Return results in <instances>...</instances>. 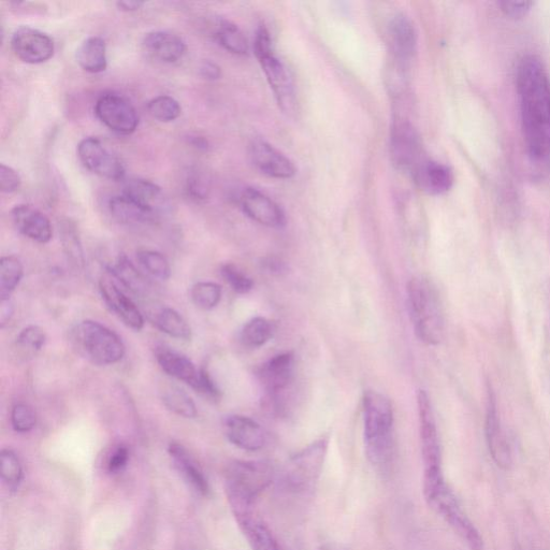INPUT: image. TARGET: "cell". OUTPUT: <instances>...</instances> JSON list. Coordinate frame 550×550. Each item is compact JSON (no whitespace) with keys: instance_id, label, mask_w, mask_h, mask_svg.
I'll use <instances>...</instances> for the list:
<instances>
[{"instance_id":"6da1fadb","label":"cell","mask_w":550,"mask_h":550,"mask_svg":"<svg viewBox=\"0 0 550 550\" xmlns=\"http://www.w3.org/2000/svg\"><path fill=\"white\" fill-rule=\"evenodd\" d=\"M516 88L528 153L541 161L550 155V80L538 56L528 54L519 61Z\"/></svg>"},{"instance_id":"7a4b0ae2","label":"cell","mask_w":550,"mask_h":550,"mask_svg":"<svg viewBox=\"0 0 550 550\" xmlns=\"http://www.w3.org/2000/svg\"><path fill=\"white\" fill-rule=\"evenodd\" d=\"M364 409L368 458L373 465L383 467L393 453V404L384 395L368 390L364 397Z\"/></svg>"},{"instance_id":"3957f363","label":"cell","mask_w":550,"mask_h":550,"mask_svg":"<svg viewBox=\"0 0 550 550\" xmlns=\"http://www.w3.org/2000/svg\"><path fill=\"white\" fill-rule=\"evenodd\" d=\"M408 303L416 336L428 345L440 344L445 322L436 287L427 279H412L408 284Z\"/></svg>"},{"instance_id":"277c9868","label":"cell","mask_w":550,"mask_h":550,"mask_svg":"<svg viewBox=\"0 0 550 550\" xmlns=\"http://www.w3.org/2000/svg\"><path fill=\"white\" fill-rule=\"evenodd\" d=\"M273 480L266 462L236 461L226 471L228 499L237 517L252 513L253 504Z\"/></svg>"},{"instance_id":"5b68a950","label":"cell","mask_w":550,"mask_h":550,"mask_svg":"<svg viewBox=\"0 0 550 550\" xmlns=\"http://www.w3.org/2000/svg\"><path fill=\"white\" fill-rule=\"evenodd\" d=\"M70 343L84 358L97 366L120 363L126 353L122 338L103 324L83 321L70 330Z\"/></svg>"},{"instance_id":"8992f818","label":"cell","mask_w":550,"mask_h":550,"mask_svg":"<svg viewBox=\"0 0 550 550\" xmlns=\"http://www.w3.org/2000/svg\"><path fill=\"white\" fill-rule=\"evenodd\" d=\"M424 492L431 509L450 525L471 550H484L480 532L461 509L453 491L446 485L443 475L424 479Z\"/></svg>"},{"instance_id":"52a82bcc","label":"cell","mask_w":550,"mask_h":550,"mask_svg":"<svg viewBox=\"0 0 550 550\" xmlns=\"http://www.w3.org/2000/svg\"><path fill=\"white\" fill-rule=\"evenodd\" d=\"M327 450L328 441L322 439L296 454L283 472L285 486L295 492L312 489L322 473Z\"/></svg>"},{"instance_id":"ba28073f","label":"cell","mask_w":550,"mask_h":550,"mask_svg":"<svg viewBox=\"0 0 550 550\" xmlns=\"http://www.w3.org/2000/svg\"><path fill=\"white\" fill-rule=\"evenodd\" d=\"M390 157L399 170L410 172L412 176L426 159L417 129L401 117L394 120L390 129Z\"/></svg>"},{"instance_id":"9c48e42d","label":"cell","mask_w":550,"mask_h":550,"mask_svg":"<svg viewBox=\"0 0 550 550\" xmlns=\"http://www.w3.org/2000/svg\"><path fill=\"white\" fill-rule=\"evenodd\" d=\"M94 111L97 119L115 134L132 135L138 128L139 117L135 107L121 95H101Z\"/></svg>"},{"instance_id":"30bf717a","label":"cell","mask_w":550,"mask_h":550,"mask_svg":"<svg viewBox=\"0 0 550 550\" xmlns=\"http://www.w3.org/2000/svg\"><path fill=\"white\" fill-rule=\"evenodd\" d=\"M419 424H421L422 455L424 473L442 471V453L439 432L432 404L425 390L417 395Z\"/></svg>"},{"instance_id":"8fae6325","label":"cell","mask_w":550,"mask_h":550,"mask_svg":"<svg viewBox=\"0 0 550 550\" xmlns=\"http://www.w3.org/2000/svg\"><path fill=\"white\" fill-rule=\"evenodd\" d=\"M78 156L86 169L111 181H123L126 170L118 156L111 153L97 138H85L78 146Z\"/></svg>"},{"instance_id":"7c38bea8","label":"cell","mask_w":550,"mask_h":550,"mask_svg":"<svg viewBox=\"0 0 550 550\" xmlns=\"http://www.w3.org/2000/svg\"><path fill=\"white\" fill-rule=\"evenodd\" d=\"M387 37L394 66L407 71L417 51L416 28L407 14L398 12L390 18Z\"/></svg>"},{"instance_id":"4fadbf2b","label":"cell","mask_w":550,"mask_h":550,"mask_svg":"<svg viewBox=\"0 0 550 550\" xmlns=\"http://www.w3.org/2000/svg\"><path fill=\"white\" fill-rule=\"evenodd\" d=\"M11 49L22 62L38 65L52 59L55 45L48 34L30 26H22L11 37Z\"/></svg>"},{"instance_id":"5bb4252c","label":"cell","mask_w":550,"mask_h":550,"mask_svg":"<svg viewBox=\"0 0 550 550\" xmlns=\"http://www.w3.org/2000/svg\"><path fill=\"white\" fill-rule=\"evenodd\" d=\"M280 109L287 115L297 110L294 81L283 62L273 52L258 59Z\"/></svg>"},{"instance_id":"9a60e30c","label":"cell","mask_w":550,"mask_h":550,"mask_svg":"<svg viewBox=\"0 0 550 550\" xmlns=\"http://www.w3.org/2000/svg\"><path fill=\"white\" fill-rule=\"evenodd\" d=\"M485 432L492 458L499 467L508 469L512 463L511 446L501 424L496 395L490 385L487 389Z\"/></svg>"},{"instance_id":"2e32d148","label":"cell","mask_w":550,"mask_h":550,"mask_svg":"<svg viewBox=\"0 0 550 550\" xmlns=\"http://www.w3.org/2000/svg\"><path fill=\"white\" fill-rule=\"evenodd\" d=\"M250 158L254 167L269 178L288 180L296 175V167L291 159L264 140L258 139L251 143Z\"/></svg>"},{"instance_id":"e0dca14e","label":"cell","mask_w":550,"mask_h":550,"mask_svg":"<svg viewBox=\"0 0 550 550\" xmlns=\"http://www.w3.org/2000/svg\"><path fill=\"white\" fill-rule=\"evenodd\" d=\"M240 204L244 213L260 225L270 228H282L286 225V216L282 208L256 188H245L240 197Z\"/></svg>"},{"instance_id":"ac0fdd59","label":"cell","mask_w":550,"mask_h":550,"mask_svg":"<svg viewBox=\"0 0 550 550\" xmlns=\"http://www.w3.org/2000/svg\"><path fill=\"white\" fill-rule=\"evenodd\" d=\"M295 373V356L291 352L283 353L269 359L260 366L257 378L269 395V398L279 397L291 385Z\"/></svg>"},{"instance_id":"d6986e66","label":"cell","mask_w":550,"mask_h":550,"mask_svg":"<svg viewBox=\"0 0 550 550\" xmlns=\"http://www.w3.org/2000/svg\"><path fill=\"white\" fill-rule=\"evenodd\" d=\"M224 428L228 440L241 450L260 451L267 443L265 430L250 417L228 416L225 419Z\"/></svg>"},{"instance_id":"ffe728a7","label":"cell","mask_w":550,"mask_h":550,"mask_svg":"<svg viewBox=\"0 0 550 550\" xmlns=\"http://www.w3.org/2000/svg\"><path fill=\"white\" fill-rule=\"evenodd\" d=\"M99 291L107 307L129 328L140 331L144 327V318L135 302L130 299L111 279L103 278L99 282Z\"/></svg>"},{"instance_id":"44dd1931","label":"cell","mask_w":550,"mask_h":550,"mask_svg":"<svg viewBox=\"0 0 550 550\" xmlns=\"http://www.w3.org/2000/svg\"><path fill=\"white\" fill-rule=\"evenodd\" d=\"M13 225L19 233L37 243H49L53 228L48 216L30 205H19L10 212Z\"/></svg>"},{"instance_id":"7402d4cb","label":"cell","mask_w":550,"mask_h":550,"mask_svg":"<svg viewBox=\"0 0 550 550\" xmlns=\"http://www.w3.org/2000/svg\"><path fill=\"white\" fill-rule=\"evenodd\" d=\"M142 48L152 59L165 64L181 61L187 50L183 38L168 31L147 34L143 38Z\"/></svg>"},{"instance_id":"603a6c76","label":"cell","mask_w":550,"mask_h":550,"mask_svg":"<svg viewBox=\"0 0 550 550\" xmlns=\"http://www.w3.org/2000/svg\"><path fill=\"white\" fill-rule=\"evenodd\" d=\"M413 177L421 190L434 196L451 191L455 180L450 167L427 158L415 170Z\"/></svg>"},{"instance_id":"cb8c5ba5","label":"cell","mask_w":550,"mask_h":550,"mask_svg":"<svg viewBox=\"0 0 550 550\" xmlns=\"http://www.w3.org/2000/svg\"><path fill=\"white\" fill-rule=\"evenodd\" d=\"M155 358L159 367L171 378L194 388L198 381L199 370L190 358L165 345L157 347Z\"/></svg>"},{"instance_id":"d4e9b609","label":"cell","mask_w":550,"mask_h":550,"mask_svg":"<svg viewBox=\"0 0 550 550\" xmlns=\"http://www.w3.org/2000/svg\"><path fill=\"white\" fill-rule=\"evenodd\" d=\"M108 208L113 219L124 225L149 224L158 216L151 209L123 193L113 196L109 200Z\"/></svg>"},{"instance_id":"484cf974","label":"cell","mask_w":550,"mask_h":550,"mask_svg":"<svg viewBox=\"0 0 550 550\" xmlns=\"http://www.w3.org/2000/svg\"><path fill=\"white\" fill-rule=\"evenodd\" d=\"M168 451L183 479L200 495H208L210 488L207 477L186 448L179 443H171Z\"/></svg>"},{"instance_id":"4316f807","label":"cell","mask_w":550,"mask_h":550,"mask_svg":"<svg viewBox=\"0 0 550 550\" xmlns=\"http://www.w3.org/2000/svg\"><path fill=\"white\" fill-rule=\"evenodd\" d=\"M123 194L138 201L159 215L166 209L167 200L161 187L156 183L144 179H130L126 181Z\"/></svg>"},{"instance_id":"83f0119b","label":"cell","mask_w":550,"mask_h":550,"mask_svg":"<svg viewBox=\"0 0 550 550\" xmlns=\"http://www.w3.org/2000/svg\"><path fill=\"white\" fill-rule=\"evenodd\" d=\"M76 61L89 74H101L108 67L106 41L100 37L85 39L77 49Z\"/></svg>"},{"instance_id":"f1b7e54d","label":"cell","mask_w":550,"mask_h":550,"mask_svg":"<svg viewBox=\"0 0 550 550\" xmlns=\"http://www.w3.org/2000/svg\"><path fill=\"white\" fill-rule=\"evenodd\" d=\"M237 518L252 550H282L268 527L253 513Z\"/></svg>"},{"instance_id":"f546056e","label":"cell","mask_w":550,"mask_h":550,"mask_svg":"<svg viewBox=\"0 0 550 550\" xmlns=\"http://www.w3.org/2000/svg\"><path fill=\"white\" fill-rule=\"evenodd\" d=\"M112 277L118 279L128 291L136 296H146L150 291V284L142 273L130 262L126 256H120L117 263L109 269Z\"/></svg>"},{"instance_id":"4dcf8cb0","label":"cell","mask_w":550,"mask_h":550,"mask_svg":"<svg viewBox=\"0 0 550 550\" xmlns=\"http://www.w3.org/2000/svg\"><path fill=\"white\" fill-rule=\"evenodd\" d=\"M155 326L171 338L191 341L193 331L185 318L176 310L164 308L154 315Z\"/></svg>"},{"instance_id":"1f68e13d","label":"cell","mask_w":550,"mask_h":550,"mask_svg":"<svg viewBox=\"0 0 550 550\" xmlns=\"http://www.w3.org/2000/svg\"><path fill=\"white\" fill-rule=\"evenodd\" d=\"M215 39L230 53L246 55L249 52L248 39L233 22L221 20L216 27Z\"/></svg>"},{"instance_id":"d6a6232c","label":"cell","mask_w":550,"mask_h":550,"mask_svg":"<svg viewBox=\"0 0 550 550\" xmlns=\"http://www.w3.org/2000/svg\"><path fill=\"white\" fill-rule=\"evenodd\" d=\"M60 235L68 262L72 267L82 270L85 265V258L76 225L69 220L62 221L60 223Z\"/></svg>"},{"instance_id":"836d02e7","label":"cell","mask_w":550,"mask_h":550,"mask_svg":"<svg viewBox=\"0 0 550 550\" xmlns=\"http://www.w3.org/2000/svg\"><path fill=\"white\" fill-rule=\"evenodd\" d=\"M24 277V267L16 256H5L0 260V297L10 298Z\"/></svg>"},{"instance_id":"e575fe53","label":"cell","mask_w":550,"mask_h":550,"mask_svg":"<svg viewBox=\"0 0 550 550\" xmlns=\"http://www.w3.org/2000/svg\"><path fill=\"white\" fill-rule=\"evenodd\" d=\"M163 402L165 407L183 418L197 417V408L193 399L177 386H169L164 390Z\"/></svg>"},{"instance_id":"d590c367","label":"cell","mask_w":550,"mask_h":550,"mask_svg":"<svg viewBox=\"0 0 550 550\" xmlns=\"http://www.w3.org/2000/svg\"><path fill=\"white\" fill-rule=\"evenodd\" d=\"M272 335L271 323L264 317H254L242 328L240 339L243 345L256 349L265 345Z\"/></svg>"},{"instance_id":"8d00e7d4","label":"cell","mask_w":550,"mask_h":550,"mask_svg":"<svg viewBox=\"0 0 550 550\" xmlns=\"http://www.w3.org/2000/svg\"><path fill=\"white\" fill-rule=\"evenodd\" d=\"M184 188L188 198L196 202L205 201L211 193V178L204 169L193 167L187 172Z\"/></svg>"},{"instance_id":"74e56055","label":"cell","mask_w":550,"mask_h":550,"mask_svg":"<svg viewBox=\"0 0 550 550\" xmlns=\"http://www.w3.org/2000/svg\"><path fill=\"white\" fill-rule=\"evenodd\" d=\"M222 287L214 282H198L191 289V299L194 305L204 311H210L220 305Z\"/></svg>"},{"instance_id":"f35d334b","label":"cell","mask_w":550,"mask_h":550,"mask_svg":"<svg viewBox=\"0 0 550 550\" xmlns=\"http://www.w3.org/2000/svg\"><path fill=\"white\" fill-rule=\"evenodd\" d=\"M147 109L153 119L163 123L178 120L182 113L179 101L167 95L157 96L150 100Z\"/></svg>"},{"instance_id":"ab89813d","label":"cell","mask_w":550,"mask_h":550,"mask_svg":"<svg viewBox=\"0 0 550 550\" xmlns=\"http://www.w3.org/2000/svg\"><path fill=\"white\" fill-rule=\"evenodd\" d=\"M140 266L146 270L153 278L167 281L171 277V267L168 259L159 252L151 250H142L137 254Z\"/></svg>"},{"instance_id":"60d3db41","label":"cell","mask_w":550,"mask_h":550,"mask_svg":"<svg viewBox=\"0 0 550 550\" xmlns=\"http://www.w3.org/2000/svg\"><path fill=\"white\" fill-rule=\"evenodd\" d=\"M47 343L46 331L36 325L24 328L18 338L17 345L26 355H36Z\"/></svg>"},{"instance_id":"b9f144b4","label":"cell","mask_w":550,"mask_h":550,"mask_svg":"<svg viewBox=\"0 0 550 550\" xmlns=\"http://www.w3.org/2000/svg\"><path fill=\"white\" fill-rule=\"evenodd\" d=\"M2 477L9 488H17L23 479L21 461L17 454L10 450L2 452Z\"/></svg>"},{"instance_id":"7bdbcfd3","label":"cell","mask_w":550,"mask_h":550,"mask_svg":"<svg viewBox=\"0 0 550 550\" xmlns=\"http://www.w3.org/2000/svg\"><path fill=\"white\" fill-rule=\"evenodd\" d=\"M222 278L238 294H248L254 287L253 280L234 264H225L221 268Z\"/></svg>"},{"instance_id":"ee69618b","label":"cell","mask_w":550,"mask_h":550,"mask_svg":"<svg viewBox=\"0 0 550 550\" xmlns=\"http://www.w3.org/2000/svg\"><path fill=\"white\" fill-rule=\"evenodd\" d=\"M11 424L17 432H30L37 424L36 413L30 405L18 403L11 411Z\"/></svg>"},{"instance_id":"f6af8a7d","label":"cell","mask_w":550,"mask_h":550,"mask_svg":"<svg viewBox=\"0 0 550 550\" xmlns=\"http://www.w3.org/2000/svg\"><path fill=\"white\" fill-rule=\"evenodd\" d=\"M193 389L201 396L213 401L220 400L222 397L221 389L206 369L199 370L198 381Z\"/></svg>"},{"instance_id":"bcb514c9","label":"cell","mask_w":550,"mask_h":550,"mask_svg":"<svg viewBox=\"0 0 550 550\" xmlns=\"http://www.w3.org/2000/svg\"><path fill=\"white\" fill-rule=\"evenodd\" d=\"M22 179L17 170L5 164L0 165V190L5 194L16 193L20 190Z\"/></svg>"},{"instance_id":"7dc6e473","label":"cell","mask_w":550,"mask_h":550,"mask_svg":"<svg viewBox=\"0 0 550 550\" xmlns=\"http://www.w3.org/2000/svg\"><path fill=\"white\" fill-rule=\"evenodd\" d=\"M498 6L506 17L512 19H523L531 11L534 6L533 2H526V0H502L498 2Z\"/></svg>"},{"instance_id":"c3c4849f","label":"cell","mask_w":550,"mask_h":550,"mask_svg":"<svg viewBox=\"0 0 550 550\" xmlns=\"http://www.w3.org/2000/svg\"><path fill=\"white\" fill-rule=\"evenodd\" d=\"M129 452L128 448L124 445L117 447V450L113 452L109 459L108 468L111 473H118L122 471L128 462Z\"/></svg>"},{"instance_id":"681fc988","label":"cell","mask_w":550,"mask_h":550,"mask_svg":"<svg viewBox=\"0 0 550 550\" xmlns=\"http://www.w3.org/2000/svg\"><path fill=\"white\" fill-rule=\"evenodd\" d=\"M199 74L207 81H216L222 77V69L219 65L211 62H202L199 68Z\"/></svg>"},{"instance_id":"f907efd6","label":"cell","mask_w":550,"mask_h":550,"mask_svg":"<svg viewBox=\"0 0 550 550\" xmlns=\"http://www.w3.org/2000/svg\"><path fill=\"white\" fill-rule=\"evenodd\" d=\"M14 314V306L10 298L0 300V325L5 327Z\"/></svg>"},{"instance_id":"816d5d0a","label":"cell","mask_w":550,"mask_h":550,"mask_svg":"<svg viewBox=\"0 0 550 550\" xmlns=\"http://www.w3.org/2000/svg\"><path fill=\"white\" fill-rule=\"evenodd\" d=\"M146 3L140 2V0H124V2H118L117 6L124 12H135L140 10Z\"/></svg>"},{"instance_id":"f5cc1de1","label":"cell","mask_w":550,"mask_h":550,"mask_svg":"<svg viewBox=\"0 0 550 550\" xmlns=\"http://www.w3.org/2000/svg\"><path fill=\"white\" fill-rule=\"evenodd\" d=\"M267 266L269 268V270H271L272 272H281L283 269H284V265L280 262H274L273 259L270 260L269 263H267Z\"/></svg>"}]
</instances>
